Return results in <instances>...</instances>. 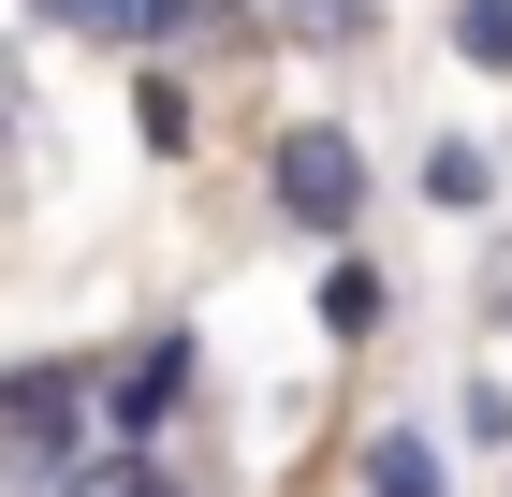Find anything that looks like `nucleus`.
Masks as SVG:
<instances>
[{
	"instance_id": "nucleus-1",
	"label": "nucleus",
	"mask_w": 512,
	"mask_h": 497,
	"mask_svg": "<svg viewBox=\"0 0 512 497\" xmlns=\"http://www.w3.org/2000/svg\"><path fill=\"white\" fill-rule=\"evenodd\" d=\"M278 205H293V220H352L366 205V161H352V132H278Z\"/></svg>"
},
{
	"instance_id": "nucleus-2",
	"label": "nucleus",
	"mask_w": 512,
	"mask_h": 497,
	"mask_svg": "<svg viewBox=\"0 0 512 497\" xmlns=\"http://www.w3.org/2000/svg\"><path fill=\"white\" fill-rule=\"evenodd\" d=\"M74 410H88L74 366H30V381H15V468H30V483H74Z\"/></svg>"
},
{
	"instance_id": "nucleus-3",
	"label": "nucleus",
	"mask_w": 512,
	"mask_h": 497,
	"mask_svg": "<svg viewBox=\"0 0 512 497\" xmlns=\"http://www.w3.org/2000/svg\"><path fill=\"white\" fill-rule=\"evenodd\" d=\"M59 497H161V483H147V468H132V454H103V468H88V483H59Z\"/></svg>"
},
{
	"instance_id": "nucleus-4",
	"label": "nucleus",
	"mask_w": 512,
	"mask_h": 497,
	"mask_svg": "<svg viewBox=\"0 0 512 497\" xmlns=\"http://www.w3.org/2000/svg\"><path fill=\"white\" fill-rule=\"evenodd\" d=\"M469 44H483V59H512V0H469Z\"/></svg>"
}]
</instances>
